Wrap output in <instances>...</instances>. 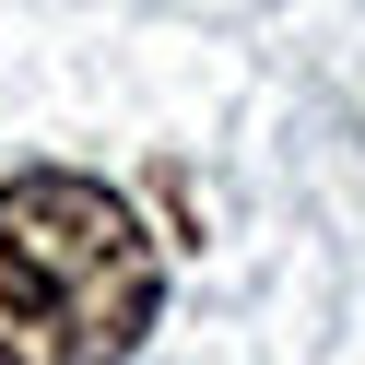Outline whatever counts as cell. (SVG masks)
<instances>
[{
  "mask_svg": "<svg viewBox=\"0 0 365 365\" xmlns=\"http://www.w3.org/2000/svg\"><path fill=\"white\" fill-rule=\"evenodd\" d=\"M165 307V259L130 189L83 165L0 177V365H118Z\"/></svg>",
  "mask_w": 365,
  "mask_h": 365,
  "instance_id": "obj_1",
  "label": "cell"
}]
</instances>
